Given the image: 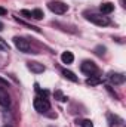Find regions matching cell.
<instances>
[{
    "instance_id": "1",
    "label": "cell",
    "mask_w": 126,
    "mask_h": 127,
    "mask_svg": "<svg viewBox=\"0 0 126 127\" xmlns=\"http://www.w3.org/2000/svg\"><path fill=\"white\" fill-rule=\"evenodd\" d=\"M33 105H34L36 111H37V112H40V114L48 112V111L51 109V103H49V100H48L46 97H43V96H37V97L34 99Z\"/></svg>"
},
{
    "instance_id": "2",
    "label": "cell",
    "mask_w": 126,
    "mask_h": 127,
    "mask_svg": "<svg viewBox=\"0 0 126 127\" xmlns=\"http://www.w3.org/2000/svg\"><path fill=\"white\" fill-rule=\"evenodd\" d=\"M86 19L89 22L95 24V25H99V27H105V25L110 24V19L107 16H104L102 13H91V15L86 16Z\"/></svg>"
},
{
    "instance_id": "3",
    "label": "cell",
    "mask_w": 126,
    "mask_h": 127,
    "mask_svg": "<svg viewBox=\"0 0 126 127\" xmlns=\"http://www.w3.org/2000/svg\"><path fill=\"white\" fill-rule=\"evenodd\" d=\"M48 7H49L54 13H57V15H63V13H65V12L68 10V6H67L64 1H60V0H52V1H49V3H48Z\"/></svg>"
},
{
    "instance_id": "4",
    "label": "cell",
    "mask_w": 126,
    "mask_h": 127,
    "mask_svg": "<svg viewBox=\"0 0 126 127\" xmlns=\"http://www.w3.org/2000/svg\"><path fill=\"white\" fill-rule=\"evenodd\" d=\"M13 44L16 46V49H19V52H24V53H28L31 50V44L28 40L22 38V37H13Z\"/></svg>"
},
{
    "instance_id": "5",
    "label": "cell",
    "mask_w": 126,
    "mask_h": 127,
    "mask_svg": "<svg viewBox=\"0 0 126 127\" xmlns=\"http://www.w3.org/2000/svg\"><path fill=\"white\" fill-rule=\"evenodd\" d=\"M80 69H82V72H85L86 75H94L95 72L98 71L96 65H95L92 61H85V62L80 65Z\"/></svg>"
},
{
    "instance_id": "6",
    "label": "cell",
    "mask_w": 126,
    "mask_h": 127,
    "mask_svg": "<svg viewBox=\"0 0 126 127\" xmlns=\"http://www.w3.org/2000/svg\"><path fill=\"white\" fill-rule=\"evenodd\" d=\"M0 105L3 108H7L10 105V96L3 87H0Z\"/></svg>"
},
{
    "instance_id": "7",
    "label": "cell",
    "mask_w": 126,
    "mask_h": 127,
    "mask_svg": "<svg viewBox=\"0 0 126 127\" xmlns=\"http://www.w3.org/2000/svg\"><path fill=\"white\" fill-rule=\"evenodd\" d=\"M27 66H28V69H30L31 72H34V74H40V72H43V71L46 69L43 64L34 62V61H33V62H28V65H27Z\"/></svg>"
},
{
    "instance_id": "8",
    "label": "cell",
    "mask_w": 126,
    "mask_h": 127,
    "mask_svg": "<svg viewBox=\"0 0 126 127\" xmlns=\"http://www.w3.org/2000/svg\"><path fill=\"white\" fill-rule=\"evenodd\" d=\"M110 81L113 84H123L125 83V75L120 74V72H113V74H110Z\"/></svg>"
},
{
    "instance_id": "9",
    "label": "cell",
    "mask_w": 126,
    "mask_h": 127,
    "mask_svg": "<svg viewBox=\"0 0 126 127\" xmlns=\"http://www.w3.org/2000/svg\"><path fill=\"white\" fill-rule=\"evenodd\" d=\"M99 9H101V13L102 15H108V13H111L114 10V4L113 3H102Z\"/></svg>"
},
{
    "instance_id": "10",
    "label": "cell",
    "mask_w": 126,
    "mask_h": 127,
    "mask_svg": "<svg viewBox=\"0 0 126 127\" xmlns=\"http://www.w3.org/2000/svg\"><path fill=\"white\" fill-rule=\"evenodd\" d=\"M107 118H108V124H110V127H119L120 123H122V120H120L119 117L113 115V114H108Z\"/></svg>"
},
{
    "instance_id": "11",
    "label": "cell",
    "mask_w": 126,
    "mask_h": 127,
    "mask_svg": "<svg viewBox=\"0 0 126 127\" xmlns=\"http://www.w3.org/2000/svg\"><path fill=\"white\" fill-rule=\"evenodd\" d=\"M61 61L64 64H71L74 61V55L71 53V52H64L63 55H61Z\"/></svg>"
},
{
    "instance_id": "12",
    "label": "cell",
    "mask_w": 126,
    "mask_h": 127,
    "mask_svg": "<svg viewBox=\"0 0 126 127\" xmlns=\"http://www.w3.org/2000/svg\"><path fill=\"white\" fill-rule=\"evenodd\" d=\"M43 16H45V13H43L42 9H34V10H31V18L33 19L40 21V19H43Z\"/></svg>"
},
{
    "instance_id": "13",
    "label": "cell",
    "mask_w": 126,
    "mask_h": 127,
    "mask_svg": "<svg viewBox=\"0 0 126 127\" xmlns=\"http://www.w3.org/2000/svg\"><path fill=\"white\" fill-rule=\"evenodd\" d=\"M63 75L65 77V78H68L70 81H73V83H77L79 81V78L71 72V71H67V69H63Z\"/></svg>"
},
{
    "instance_id": "14",
    "label": "cell",
    "mask_w": 126,
    "mask_h": 127,
    "mask_svg": "<svg viewBox=\"0 0 126 127\" xmlns=\"http://www.w3.org/2000/svg\"><path fill=\"white\" fill-rule=\"evenodd\" d=\"M99 83H101V78H98V77H95V75H91V78L86 80V84H89V86H96V84H99Z\"/></svg>"
},
{
    "instance_id": "15",
    "label": "cell",
    "mask_w": 126,
    "mask_h": 127,
    "mask_svg": "<svg viewBox=\"0 0 126 127\" xmlns=\"http://www.w3.org/2000/svg\"><path fill=\"white\" fill-rule=\"evenodd\" d=\"M55 97H57L58 100H61V102H65V100H67V97H65V96L63 95V92H60V90L55 92Z\"/></svg>"
},
{
    "instance_id": "16",
    "label": "cell",
    "mask_w": 126,
    "mask_h": 127,
    "mask_svg": "<svg viewBox=\"0 0 126 127\" xmlns=\"http://www.w3.org/2000/svg\"><path fill=\"white\" fill-rule=\"evenodd\" d=\"M80 126L82 127H94V123L91 120H83V121H80Z\"/></svg>"
},
{
    "instance_id": "17",
    "label": "cell",
    "mask_w": 126,
    "mask_h": 127,
    "mask_svg": "<svg viewBox=\"0 0 126 127\" xmlns=\"http://www.w3.org/2000/svg\"><path fill=\"white\" fill-rule=\"evenodd\" d=\"M21 13L25 15L27 18H31V10H25V9H24V10H21Z\"/></svg>"
},
{
    "instance_id": "18",
    "label": "cell",
    "mask_w": 126,
    "mask_h": 127,
    "mask_svg": "<svg viewBox=\"0 0 126 127\" xmlns=\"http://www.w3.org/2000/svg\"><path fill=\"white\" fill-rule=\"evenodd\" d=\"M0 15L3 16V15H7V10L4 9V7H0Z\"/></svg>"
},
{
    "instance_id": "19",
    "label": "cell",
    "mask_w": 126,
    "mask_h": 127,
    "mask_svg": "<svg viewBox=\"0 0 126 127\" xmlns=\"http://www.w3.org/2000/svg\"><path fill=\"white\" fill-rule=\"evenodd\" d=\"M1 30H3V24L0 22V31H1Z\"/></svg>"
},
{
    "instance_id": "20",
    "label": "cell",
    "mask_w": 126,
    "mask_h": 127,
    "mask_svg": "<svg viewBox=\"0 0 126 127\" xmlns=\"http://www.w3.org/2000/svg\"><path fill=\"white\" fill-rule=\"evenodd\" d=\"M0 50H4V46H1V44H0Z\"/></svg>"
},
{
    "instance_id": "21",
    "label": "cell",
    "mask_w": 126,
    "mask_h": 127,
    "mask_svg": "<svg viewBox=\"0 0 126 127\" xmlns=\"http://www.w3.org/2000/svg\"><path fill=\"white\" fill-rule=\"evenodd\" d=\"M3 127H10V126H3Z\"/></svg>"
}]
</instances>
